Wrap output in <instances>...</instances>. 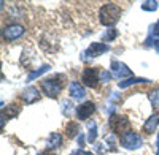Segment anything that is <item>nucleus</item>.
<instances>
[{"mask_svg": "<svg viewBox=\"0 0 159 155\" xmlns=\"http://www.w3.org/2000/svg\"><path fill=\"white\" fill-rule=\"evenodd\" d=\"M65 81H67V76L65 74H54L51 78H46V79L40 81V86H42L45 95L56 98L59 95V92L62 90V87L65 86Z\"/></svg>", "mask_w": 159, "mask_h": 155, "instance_id": "1", "label": "nucleus"}, {"mask_svg": "<svg viewBox=\"0 0 159 155\" xmlns=\"http://www.w3.org/2000/svg\"><path fill=\"white\" fill-rule=\"evenodd\" d=\"M121 6L119 5H116V3H105L102 8H100V11H99V19H100V24H103V25H113V24H116L118 22V19L121 18Z\"/></svg>", "mask_w": 159, "mask_h": 155, "instance_id": "2", "label": "nucleus"}, {"mask_svg": "<svg viewBox=\"0 0 159 155\" xmlns=\"http://www.w3.org/2000/svg\"><path fill=\"white\" fill-rule=\"evenodd\" d=\"M110 128L111 132H115L116 135H126L130 132V122L126 115H118V114H113L111 119H110Z\"/></svg>", "mask_w": 159, "mask_h": 155, "instance_id": "3", "label": "nucleus"}, {"mask_svg": "<svg viewBox=\"0 0 159 155\" xmlns=\"http://www.w3.org/2000/svg\"><path fill=\"white\" fill-rule=\"evenodd\" d=\"M81 79H83V84L88 86V87H97L99 81H100V78H99V70L97 68H86L83 73H81Z\"/></svg>", "mask_w": 159, "mask_h": 155, "instance_id": "4", "label": "nucleus"}, {"mask_svg": "<svg viewBox=\"0 0 159 155\" xmlns=\"http://www.w3.org/2000/svg\"><path fill=\"white\" fill-rule=\"evenodd\" d=\"M24 33V27L19 24H10L7 25V27L3 29V38L7 41H15L18 40L19 36H22Z\"/></svg>", "mask_w": 159, "mask_h": 155, "instance_id": "5", "label": "nucleus"}, {"mask_svg": "<svg viewBox=\"0 0 159 155\" xmlns=\"http://www.w3.org/2000/svg\"><path fill=\"white\" fill-rule=\"evenodd\" d=\"M121 144L126 149H137L142 144V138L137 133H134V132H129V133L121 136Z\"/></svg>", "mask_w": 159, "mask_h": 155, "instance_id": "6", "label": "nucleus"}, {"mask_svg": "<svg viewBox=\"0 0 159 155\" xmlns=\"http://www.w3.org/2000/svg\"><path fill=\"white\" fill-rule=\"evenodd\" d=\"M94 111H96V106H94V103L92 101H86V103H83V105H80L78 106V109H76V115H78V119H88V117H91L92 114H94Z\"/></svg>", "mask_w": 159, "mask_h": 155, "instance_id": "7", "label": "nucleus"}, {"mask_svg": "<svg viewBox=\"0 0 159 155\" xmlns=\"http://www.w3.org/2000/svg\"><path fill=\"white\" fill-rule=\"evenodd\" d=\"M21 98H22L25 103H34V101L40 100V94H38V90H37L35 87H29V89H25L24 92H22Z\"/></svg>", "mask_w": 159, "mask_h": 155, "instance_id": "8", "label": "nucleus"}, {"mask_svg": "<svg viewBox=\"0 0 159 155\" xmlns=\"http://www.w3.org/2000/svg\"><path fill=\"white\" fill-rule=\"evenodd\" d=\"M105 51H108V46H105V44H102V43H92L91 46H89V49L86 51V54L88 56H91V57H97V56H100V54H103Z\"/></svg>", "mask_w": 159, "mask_h": 155, "instance_id": "9", "label": "nucleus"}, {"mask_svg": "<svg viewBox=\"0 0 159 155\" xmlns=\"http://www.w3.org/2000/svg\"><path fill=\"white\" fill-rule=\"evenodd\" d=\"M84 89H83V86L80 84V82H72L70 84V95L73 97V98H83L84 97Z\"/></svg>", "mask_w": 159, "mask_h": 155, "instance_id": "10", "label": "nucleus"}, {"mask_svg": "<svg viewBox=\"0 0 159 155\" xmlns=\"http://www.w3.org/2000/svg\"><path fill=\"white\" fill-rule=\"evenodd\" d=\"M157 124H159V114L151 115V117L147 120V124H145V132H147V133H153V132H156Z\"/></svg>", "mask_w": 159, "mask_h": 155, "instance_id": "11", "label": "nucleus"}, {"mask_svg": "<svg viewBox=\"0 0 159 155\" xmlns=\"http://www.w3.org/2000/svg\"><path fill=\"white\" fill-rule=\"evenodd\" d=\"M78 130H80V127L76 122H70L67 124V127H65V135H67L69 138H75L78 135Z\"/></svg>", "mask_w": 159, "mask_h": 155, "instance_id": "12", "label": "nucleus"}, {"mask_svg": "<svg viewBox=\"0 0 159 155\" xmlns=\"http://www.w3.org/2000/svg\"><path fill=\"white\" fill-rule=\"evenodd\" d=\"M19 106H16V105H10V106H7V117H15V115H18L19 114Z\"/></svg>", "mask_w": 159, "mask_h": 155, "instance_id": "13", "label": "nucleus"}, {"mask_svg": "<svg viewBox=\"0 0 159 155\" xmlns=\"http://www.w3.org/2000/svg\"><path fill=\"white\" fill-rule=\"evenodd\" d=\"M48 144H49V147H56V146H59V144H61V135L52 133L51 138H49V141H48Z\"/></svg>", "mask_w": 159, "mask_h": 155, "instance_id": "14", "label": "nucleus"}, {"mask_svg": "<svg viewBox=\"0 0 159 155\" xmlns=\"http://www.w3.org/2000/svg\"><path fill=\"white\" fill-rule=\"evenodd\" d=\"M48 68H49L48 65H45V67H42V68H40L38 71H35V73H32V74H30V79H34V78H37V76H40V74H42L43 71H46Z\"/></svg>", "mask_w": 159, "mask_h": 155, "instance_id": "15", "label": "nucleus"}, {"mask_svg": "<svg viewBox=\"0 0 159 155\" xmlns=\"http://www.w3.org/2000/svg\"><path fill=\"white\" fill-rule=\"evenodd\" d=\"M143 8H145V10H147V8H148V10H154V8H156V2H148V3H145Z\"/></svg>", "mask_w": 159, "mask_h": 155, "instance_id": "16", "label": "nucleus"}, {"mask_svg": "<svg viewBox=\"0 0 159 155\" xmlns=\"http://www.w3.org/2000/svg\"><path fill=\"white\" fill-rule=\"evenodd\" d=\"M154 29H156V30H154V32H156V33H157V35H159V22H157V24H156V27H154Z\"/></svg>", "mask_w": 159, "mask_h": 155, "instance_id": "17", "label": "nucleus"}, {"mask_svg": "<svg viewBox=\"0 0 159 155\" xmlns=\"http://www.w3.org/2000/svg\"><path fill=\"white\" fill-rule=\"evenodd\" d=\"M156 48H157V51H159V41H157V44H156Z\"/></svg>", "mask_w": 159, "mask_h": 155, "instance_id": "18", "label": "nucleus"}]
</instances>
